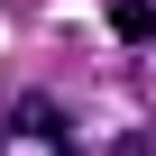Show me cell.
<instances>
[{"label": "cell", "instance_id": "2", "mask_svg": "<svg viewBox=\"0 0 156 156\" xmlns=\"http://www.w3.org/2000/svg\"><path fill=\"white\" fill-rule=\"evenodd\" d=\"M110 37L119 46H156V0H110Z\"/></svg>", "mask_w": 156, "mask_h": 156}, {"label": "cell", "instance_id": "1", "mask_svg": "<svg viewBox=\"0 0 156 156\" xmlns=\"http://www.w3.org/2000/svg\"><path fill=\"white\" fill-rule=\"evenodd\" d=\"M0 156H73V129L55 101L19 92V101H0Z\"/></svg>", "mask_w": 156, "mask_h": 156}, {"label": "cell", "instance_id": "3", "mask_svg": "<svg viewBox=\"0 0 156 156\" xmlns=\"http://www.w3.org/2000/svg\"><path fill=\"white\" fill-rule=\"evenodd\" d=\"M110 156H156V138H147V129H129V138H119Z\"/></svg>", "mask_w": 156, "mask_h": 156}]
</instances>
